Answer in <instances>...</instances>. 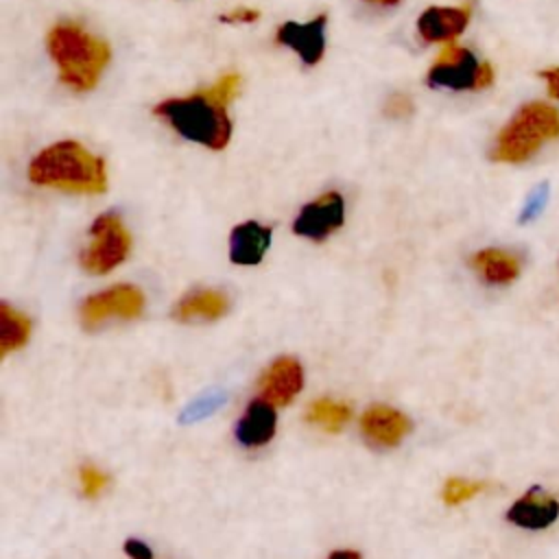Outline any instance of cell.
Masks as SVG:
<instances>
[{
    "instance_id": "12",
    "label": "cell",
    "mask_w": 559,
    "mask_h": 559,
    "mask_svg": "<svg viewBox=\"0 0 559 559\" xmlns=\"http://www.w3.org/2000/svg\"><path fill=\"white\" fill-rule=\"evenodd\" d=\"M469 24L467 7H428L417 17V31L424 41L441 44L456 39Z\"/></svg>"
},
{
    "instance_id": "1",
    "label": "cell",
    "mask_w": 559,
    "mask_h": 559,
    "mask_svg": "<svg viewBox=\"0 0 559 559\" xmlns=\"http://www.w3.org/2000/svg\"><path fill=\"white\" fill-rule=\"evenodd\" d=\"M238 74H223L216 83L201 92L162 100L155 107V114L164 118L181 138L203 144L212 151H221L231 138L227 105L238 94Z\"/></svg>"
},
{
    "instance_id": "6",
    "label": "cell",
    "mask_w": 559,
    "mask_h": 559,
    "mask_svg": "<svg viewBox=\"0 0 559 559\" xmlns=\"http://www.w3.org/2000/svg\"><path fill=\"white\" fill-rule=\"evenodd\" d=\"M90 231L92 245L81 253V264L85 271L100 275L111 271L127 258L131 249V236L116 212L100 214L92 223Z\"/></svg>"
},
{
    "instance_id": "9",
    "label": "cell",
    "mask_w": 559,
    "mask_h": 559,
    "mask_svg": "<svg viewBox=\"0 0 559 559\" xmlns=\"http://www.w3.org/2000/svg\"><path fill=\"white\" fill-rule=\"evenodd\" d=\"M325 22H328L325 13L312 17L310 22H304V24L284 22L277 28L275 41L280 46H286L293 52H297L306 66H317L325 50Z\"/></svg>"
},
{
    "instance_id": "25",
    "label": "cell",
    "mask_w": 559,
    "mask_h": 559,
    "mask_svg": "<svg viewBox=\"0 0 559 559\" xmlns=\"http://www.w3.org/2000/svg\"><path fill=\"white\" fill-rule=\"evenodd\" d=\"M124 552L131 557V559H153V552L151 548L140 542V539H127L124 542Z\"/></svg>"
},
{
    "instance_id": "4",
    "label": "cell",
    "mask_w": 559,
    "mask_h": 559,
    "mask_svg": "<svg viewBox=\"0 0 559 559\" xmlns=\"http://www.w3.org/2000/svg\"><path fill=\"white\" fill-rule=\"evenodd\" d=\"M559 138V111L546 103H526L500 129L489 151L493 162L520 164L533 157L546 142Z\"/></svg>"
},
{
    "instance_id": "22",
    "label": "cell",
    "mask_w": 559,
    "mask_h": 559,
    "mask_svg": "<svg viewBox=\"0 0 559 559\" xmlns=\"http://www.w3.org/2000/svg\"><path fill=\"white\" fill-rule=\"evenodd\" d=\"M413 114V100L408 94L395 92L389 96V100L384 103V116L393 118V120H404Z\"/></svg>"
},
{
    "instance_id": "7",
    "label": "cell",
    "mask_w": 559,
    "mask_h": 559,
    "mask_svg": "<svg viewBox=\"0 0 559 559\" xmlns=\"http://www.w3.org/2000/svg\"><path fill=\"white\" fill-rule=\"evenodd\" d=\"M144 295L129 284L114 286L98 295H92L81 306V321L85 328H94L105 319H135L142 314Z\"/></svg>"
},
{
    "instance_id": "27",
    "label": "cell",
    "mask_w": 559,
    "mask_h": 559,
    "mask_svg": "<svg viewBox=\"0 0 559 559\" xmlns=\"http://www.w3.org/2000/svg\"><path fill=\"white\" fill-rule=\"evenodd\" d=\"M328 559H360V555L354 550H336Z\"/></svg>"
},
{
    "instance_id": "8",
    "label": "cell",
    "mask_w": 559,
    "mask_h": 559,
    "mask_svg": "<svg viewBox=\"0 0 559 559\" xmlns=\"http://www.w3.org/2000/svg\"><path fill=\"white\" fill-rule=\"evenodd\" d=\"M343 218H345L343 197L332 190L301 207V212L293 223V231L310 240H323L343 225Z\"/></svg>"
},
{
    "instance_id": "15",
    "label": "cell",
    "mask_w": 559,
    "mask_h": 559,
    "mask_svg": "<svg viewBox=\"0 0 559 559\" xmlns=\"http://www.w3.org/2000/svg\"><path fill=\"white\" fill-rule=\"evenodd\" d=\"M271 245V227L255 221L240 223L229 236V260L234 264H258Z\"/></svg>"
},
{
    "instance_id": "3",
    "label": "cell",
    "mask_w": 559,
    "mask_h": 559,
    "mask_svg": "<svg viewBox=\"0 0 559 559\" xmlns=\"http://www.w3.org/2000/svg\"><path fill=\"white\" fill-rule=\"evenodd\" d=\"M48 52L59 81L76 92L92 90L109 63V44L76 22H59L48 33Z\"/></svg>"
},
{
    "instance_id": "14",
    "label": "cell",
    "mask_w": 559,
    "mask_h": 559,
    "mask_svg": "<svg viewBox=\"0 0 559 559\" xmlns=\"http://www.w3.org/2000/svg\"><path fill=\"white\" fill-rule=\"evenodd\" d=\"M275 421H277V415L273 404L264 397L253 400L236 426V439L247 448L264 445L275 435Z\"/></svg>"
},
{
    "instance_id": "11",
    "label": "cell",
    "mask_w": 559,
    "mask_h": 559,
    "mask_svg": "<svg viewBox=\"0 0 559 559\" xmlns=\"http://www.w3.org/2000/svg\"><path fill=\"white\" fill-rule=\"evenodd\" d=\"M559 515V502L555 496L546 493L542 487L528 489L518 502L511 504L507 511V520L515 526L528 528V531H542L548 528Z\"/></svg>"
},
{
    "instance_id": "13",
    "label": "cell",
    "mask_w": 559,
    "mask_h": 559,
    "mask_svg": "<svg viewBox=\"0 0 559 559\" xmlns=\"http://www.w3.org/2000/svg\"><path fill=\"white\" fill-rule=\"evenodd\" d=\"M304 384L301 365L295 358H277L262 378V397L273 406H286Z\"/></svg>"
},
{
    "instance_id": "24",
    "label": "cell",
    "mask_w": 559,
    "mask_h": 559,
    "mask_svg": "<svg viewBox=\"0 0 559 559\" xmlns=\"http://www.w3.org/2000/svg\"><path fill=\"white\" fill-rule=\"evenodd\" d=\"M260 17V11L258 9H251V7H236L227 13L221 15V22L225 24H251Z\"/></svg>"
},
{
    "instance_id": "18",
    "label": "cell",
    "mask_w": 559,
    "mask_h": 559,
    "mask_svg": "<svg viewBox=\"0 0 559 559\" xmlns=\"http://www.w3.org/2000/svg\"><path fill=\"white\" fill-rule=\"evenodd\" d=\"M31 336V321L9 304H0V356L20 349Z\"/></svg>"
},
{
    "instance_id": "17",
    "label": "cell",
    "mask_w": 559,
    "mask_h": 559,
    "mask_svg": "<svg viewBox=\"0 0 559 559\" xmlns=\"http://www.w3.org/2000/svg\"><path fill=\"white\" fill-rule=\"evenodd\" d=\"M229 301L223 293L218 290H197L186 295L177 308H175V317L179 321H192V319H218L227 312Z\"/></svg>"
},
{
    "instance_id": "21",
    "label": "cell",
    "mask_w": 559,
    "mask_h": 559,
    "mask_svg": "<svg viewBox=\"0 0 559 559\" xmlns=\"http://www.w3.org/2000/svg\"><path fill=\"white\" fill-rule=\"evenodd\" d=\"M79 480H81V491H83V496L94 498V496H98V493L105 489V485H107V474H103V472L96 469L94 465H87V467L81 469Z\"/></svg>"
},
{
    "instance_id": "5",
    "label": "cell",
    "mask_w": 559,
    "mask_h": 559,
    "mask_svg": "<svg viewBox=\"0 0 559 559\" xmlns=\"http://www.w3.org/2000/svg\"><path fill=\"white\" fill-rule=\"evenodd\" d=\"M426 81L430 87L483 90L491 85L493 70L489 63H478L472 50L448 46L430 66Z\"/></svg>"
},
{
    "instance_id": "26",
    "label": "cell",
    "mask_w": 559,
    "mask_h": 559,
    "mask_svg": "<svg viewBox=\"0 0 559 559\" xmlns=\"http://www.w3.org/2000/svg\"><path fill=\"white\" fill-rule=\"evenodd\" d=\"M539 76L546 81V87H548V94H550V98L559 100V66L542 70V72H539Z\"/></svg>"
},
{
    "instance_id": "19",
    "label": "cell",
    "mask_w": 559,
    "mask_h": 559,
    "mask_svg": "<svg viewBox=\"0 0 559 559\" xmlns=\"http://www.w3.org/2000/svg\"><path fill=\"white\" fill-rule=\"evenodd\" d=\"M349 417H352V411H349L347 404L334 402V400H328V397L312 402L308 406V413H306V419L310 424H317V426H321L323 430H330V432L341 430L349 421Z\"/></svg>"
},
{
    "instance_id": "28",
    "label": "cell",
    "mask_w": 559,
    "mask_h": 559,
    "mask_svg": "<svg viewBox=\"0 0 559 559\" xmlns=\"http://www.w3.org/2000/svg\"><path fill=\"white\" fill-rule=\"evenodd\" d=\"M367 2H373V4H384V7H393V4H397L400 0H367Z\"/></svg>"
},
{
    "instance_id": "16",
    "label": "cell",
    "mask_w": 559,
    "mask_h": 559,
    "mask_svg": "<svg viewBox=\"0 0 559 559\" xmlns=\"http://www.w3.org/2000/svg\"><path fill=\"white\" fill-rule=\"evenodd\" d=\"M472 266L487 284H511L520 275V258L504 249H483L474 253Z\"/></svg>"
},
{
    "instance_id": "2",
    "label": "cell",
    "mask_w": 559,
    "mask_h": 559,
    "mask_svg": "<svg viewBox=\"0 0 559 559\" xmlns=\"http://www.w3.org/2000/svg\"><path fill=\"white\" fill-rule=\"evenodd\" d=\"M28 179L37 186L66 192L100 194L107 188L105 159L74 140H61L39 151L31 166Z\"/></svg>"
},
{
    "instance_id": "20",
    "label": "cell",
    "mask_w": 559,
    "mask_h": 559,
    "mask_svg": "<svg viewBox=\"0 0 559 559\" xmlns=\"http://www.w3.org/2000/svg\"><path fill=\"white\" fill-rule=\"evenodd\" d=\"M485 489V483L480 480H465V478H450L443 485V502L445 504H461L469 498H474L476 493H480Z\"/></svg>"
},
{
    "instance_id": "10",
    "label": "cell",
    "mask_w": 559,
    "mask_h": 559,
    "mask_svg": "<svg viewBox=\"0 0 559 559\" xmlns=\"http://www.w3.org/2000/svg\"><path fill=\"white\" fill-rule=\"evenodd\" d=\"M360 430L371 445L393 448L408 435L411 419L391 406L376 404L362 415Z\"/></svg>"
},
{
    "instance_id": "23",
    "label": "cell",
    "mask_w": 559,
    "mask_h": 559,
    "mask_svg": "<svg viewBox=\"0 0 559 559\" xmlns=\"http://www.w3.org/2000/svg\"><path fill=\"white\" fill-rule=\"evenodd\" d=\"M548 199V183H539L531 194H528V201L524 205V212H522V221H531L539 214V210L544 207Z\"/></svg>"
}]
</instances>
